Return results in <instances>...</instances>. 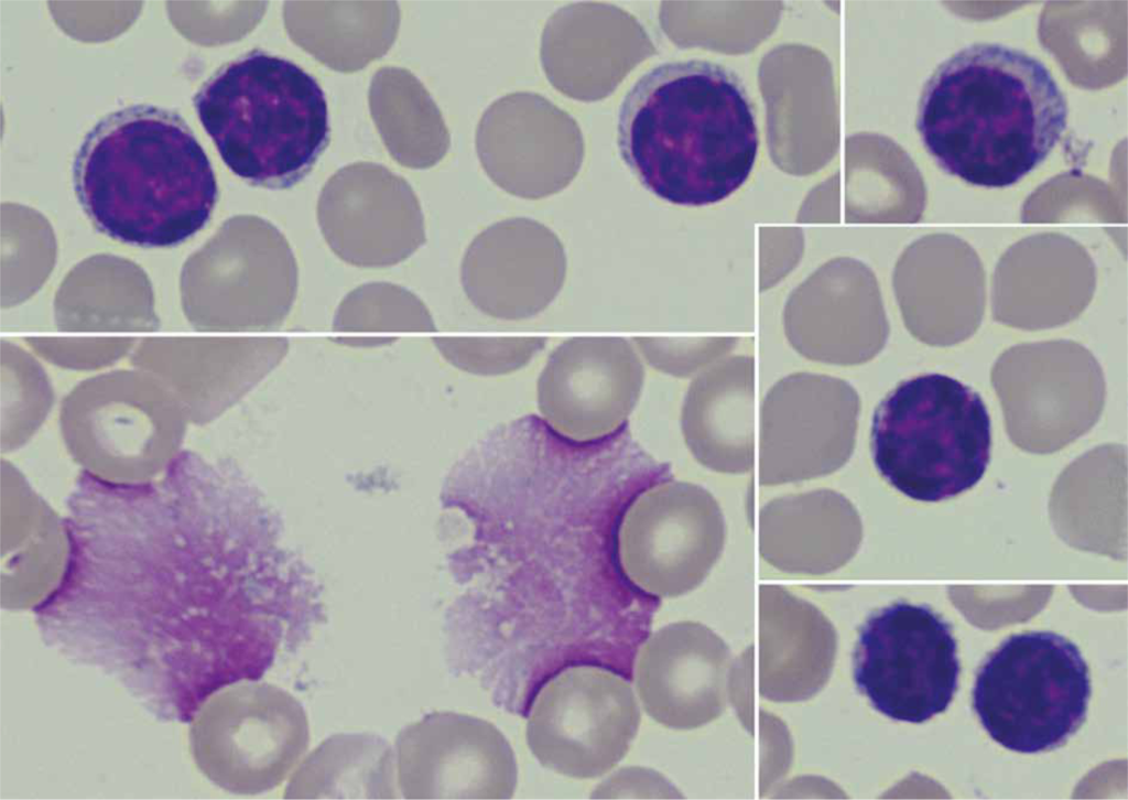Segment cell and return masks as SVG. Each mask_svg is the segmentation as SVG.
<instances>
[{"instance_id":"cell-12","label":"cell","mask_w":1128,"mask_h":800,"mask_svg":"<svg viewBox=\"0 0 1128 800\" xmlns=\"http://www.w3.org/2000/svg\"><path fill=\"white\" fill-rule=\"evenodd\" d=\"M476 150L494 183L512 195L536 199L575 179L585 145L572 116L539 94L518 91L485 110Z\"/></svg>"},{"instance_id":"cell-11","label":"cell","mask_w":1128,"mask_h":800,"mask_svg":"<svg viewBox=\"0 0 1128 800\" xmlns=\"http://www.w3.org/2000/svg\"><path fill=\"white\" fill-rule=\"evenodd\" d=\"M397 783L406 799H510L513 750L492 724L434 712L404 727L394 745Z\"/></svg>"},{"instance_id":"cell-15","label":"cell","mask_w":1128,"mask_h":800,"mask_svg":"<svg viewBox=\"0 0 1128 800\" xmlns=\"http://www.w3.org/2000/svg\"><path fill=\"white\" fill-rule=\"evenodd\" d=\"M705 491L662 482L642 493L618 531V555L630 581L650 595L673 597L694 588L722 548L705 541Z\"/></svg>"},{"instance_id":"cell-3","label":"cell","mask_w":1128,"mask_h":800,"mask_svg":"<svg viewBox=\"0 0 1128 800\" xmlns=\"http://www.w3.org/2000/svg\"><path fill=\"white\" fill-rule=\"evenodd\" d=\"M758 145L742 82L711 61L653 67L619 109L622 160L647 190L672 204L705 206L730 196L750 175Z\"/></svg>"},{"instance_id":"cell-7","label":"cell","mask_w":1128,"mask_h":800,"mask_svg":"<svg viewBox=\"0 0 1128 800\" xmlns=\"http://www.w3.org/2000/svg\"><path fill=\"white\" fill-rule=\"evenodd\" d=\"M1078 648L1052 631L1006 638L981 663L973 709L988 735L1022 754L1062 746L1084 723L1091 698Z\"/></svg>"},{"instance_id":"cell-17","label":"cell","mask_w":1128,"mask_h":800,"mask_svg":"<svg viewBox=\"0 0 1128 800\" xmlns=\"http://www.w3.org/2000/svg\"><path fill=\"white\" fill-rule=\"evenodd\" d=\"M558 238L542 224L511 218L479 234L466 251L462 280L482 312L518 320L542 311L556 295L565 274Z\"/></svg>"},{"instance_id":"cell-13","label":"cell","mask_w":1128,"mask_h":800,"mask_svg":"<svg viewBox=\"0 0 1128 800\" xmlns=\"http://www.w3.org/2000/svg\"><path fill=\"white\" fill-rule=\"evenodd\" d=\"M643 376L628 340L572 338L551 354L539 378V410L558 435L596 441L626 423L640 397Z\"/></svg>"},{"instance_id":"cell-1","label":"cell","mask_w":1128,"mask_h":800,"mask_svg":"<svg viewBox=\"0 0 1128 800\" xmlns=\"http://www.w3.org/2000/svg\"><path fill=\"white\" fill-rule=\"evenodd\" d=\"M74 548L87 629L134 631L166 674L194 655L192 640L202 650L197 631L227 684L254 678L279 646L291 594L280 523L229 480L183 474L108 486L80 504Z\"/></svg>"},{"instance_id":"cell-4","label":"cell","mask_w":1128,"mask_h":800,"mask_svg":"<svg viewBox=\"0 0 1128 800\" xmlns=\"http://www.w3.org/2000/svg\"><path fill=\"white\" fill-rule=\"evenodd\" d=\"M77 199L108 237L143 248L181 245L218 199L212 163L177 112L133 105L104 117L73 162Z\"/></svg>"},{"instance_id":"cell-21","label":"cell","mask_w":1128,"mask_h":800,"mask_svg":"<svg viewBox=\"0 0 1128 800\" xmlns=\"http://www.w3.org/2000/svg\"><path fill=\"white\" fill-rule=\"evenodd\" d=\"M368 99L379 134L398 163L427 169L444 158L449 132L433 98L411 72L380 68L371 79Z\"/></svg>"},{"instance_id":"cell-9","label":"cell","mask_w":1128,"mask_h":800,"mask_svg":"<svg viewBox=\"0 0 1128 800\" xmlns=\"http://www.w3.org/2000/svg\"><path fill=\"white\" fill-rule=\"evenodd\" d=\"M959 672L952 626L928 605L894 602L871 613L858 630L855 685L891 720L923 723L944 712Z\"/></svg>"},{"instance_id":"cell-2","label":"cell","mask_w":1128,"mask_h":800,"mask_svg":"<svg viewBox=\"0 0 1128 800\" xmlns=\"http://www.w3.org/2000/svg\"><path fill=\"white\" fill-rule=\"evenodd\" d=\"M1067 116L1066 98L1040 60L1002 44L976 43L925 82L916 128L943 171L1002 188L1046 159Z\"/></svg>"},{"instance_id":"cell-20","label":"cell","mask_w":1128,"mask_h":800,"mask_svg":"<svg viewBox=\"0 0 1128 800\" xmlns=\"http://www.w3.org/2000/svg\"><path fill=\"white\" fill-rule=\"evenodd\" d=\"M395 755L382 737L367 733L334 735L299 765L285 799H395Z\"/></svg>"},{"instance_id":"cell-10","label":"cell","mask_w":1128,"mask_h":800,"mask_svg":"<svg viewBox=\"0 0 1128 800\" xmlns=\"http://www.w3.org/2000/svg\"><path fill=\"white\" fill-rule=\"evenodd\" d=\"M632 688L595 667L571 668L535 700L527 743L535 758L561 775L599 777L627 754L640 725Z\"/></svg>"},{"instance_id":"cell-19","label":"cell","mask_w":1128,"mask_h":800,"mask_svg":"<svg viewBox=\"0 0 1128 800\" xmlns=\"http://www.w3.org/2000/svg\"><path fill=\"white\" fill-rule=\"evenodd\" d=\"M291 40L326 66L352 73L383 56L400 24L395 1H285Z\"/></svg>"},{"instance_id":"cell-16","label":"cell","mask_w":1128,"mask_h":800,"mask_svg":"<svg viewBox=\"0 0 1128 800\" xmlns=\"http://www.w3.org/2000/svg\"><path fill=\"white\" fill-rule=\"evenodd\" d=\"M655 48L640 22L614 4L571 3L546 21L541 64L551 85L575 100L611 95Z\"/></svg>"},{"instance_id":"cell-14","label":"cell","mask_w":1128,"mask_h":800,"mask_svg":"<svg viewBox=\"0 0 1128 800\" xmlns=\"http://www.w3.org/2000/svg\"><path fill=\"white\" fill-rule=\"evenodd\" d=\"M317 219L333 251L354 266H391L425 242L415 193L403 177L377 163L337 171L321 192Z\"/></svg>"},{"instance_id":"cell-22","label":"cell","mask_w":1128,"mask_h":800,"mask_svg":"<svg viewBox=\"0 0 1128 800\" xmlns=\"http://www.w3.org/2000/svg\"><path fill=\"white\" fill-rule=\"evenodd\" d=\"M669 796L664 780L641 767L621 768L599 783L593 799H647Z\"/></svg>"},{"instance_id":"cell-5","label":"cell","mask_w":1128,"mask_h":800,"mask_svg":"<svg viewBox=\"0 0 1128 800\" xmlns=\"http://www.w3.org/2000/svg\"><path fill=\"white\" fill-rule=\"evenodd\" d=\"M193 104L224 163L254 186L299 183L329 141L327 102L317 80L258 48L219 67Z\"/></svg>"},{"instance_id":"cell-8","label":"cell","mask_w":1128,"mask_h":800,"mask_svg":"<svg viewBox=\"0 0 1128 800\" xmlns=\"http://www.w3.org/2000/svg\"><path fill=\"white\" fill-rule=\"evenodd\" d=\"M310 744L306 714L283 689L247 681L216 691L191 726L194 759L218 787L259 794L280 786Z\"/></svg>"},{"instance_id":"cell-18","label":"cell","mask_w":1128,"mask_h":800,"mask_svg":"<svg viewBox=\"0 0 1128 800\" xmlns=\"http://www.w3.org/2000/svg\"><path fill=\"white\" fill-rule=\"evenodd\" d=\"M728 646L707 627L676 623L654 633L641 648L636 689L644 711L660 724L698 727L726 705Z\"/></svg>"},{"instance_id":"cell-6","label":"cell","mask_w":1128,"mask_h":800,"mask_svg":"<svg viewBox=\"0 0 1128 800\" xmlns=\"http://www.w3.org/2000/svg\"><path fill=\"white\" fill-rule=\"evenodd\" d=\"M870 445L880 475L919 501L973 488L990 460L988 410L970 387L942 374L899 383L875 410Z\"/></svg>"}]
</instances>
